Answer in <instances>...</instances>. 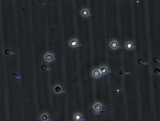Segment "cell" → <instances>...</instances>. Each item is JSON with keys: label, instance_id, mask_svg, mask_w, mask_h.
Returning <instances> with one entry per match:
<instances>
[{"label": "cell", "instance_id": "13", "mask_svg": "<svg viewBox=\"0 0 160 121\" xmlns=\"http://www.w3.org/2000/svg\"><path fill=\"white\" fill-rule=\"evenodd\" d=\"M41 70H43V71H51L52 70V68H50V67H47V65H45V64H42L40 67Z\"/></svg>", "mask_w": 160, "mask_h": 121}, {"label": "cell", "instance_id": "3", "mask_svg": "<svg viewBox=\"0 0 160 121\" xmlns=\"http://www.w3.org/2000/svg\"><path fill=\"white\" fill-rule=\"evenodd\" d=\"M69 45L72 48H77V47H83L82 45L79 44V40L76 38H74V39L70 40V41L69 42Z\"/></svg>", "mask_w": 160, "mask_h": 121}, {"label": "cell", "instance_id": "4", "mask_svg": "<svg viewBox=\"0 0 160 121\" xmlns=\"http://www.w3.org/2000/svg\"><path fill=\"white\" fill-rule=\"evenodd\" d=\"M80 15L82 17L86 18V17H90L92 18V13H90V11L88 8H83L80 10Z\"/></svg>", "mask_w": 160, "mask_h": 121}, {"label": "cell", "instance_id": "12", "mask_svg": "<svg viewBox=\"0 0 160 121\" xmlns=\"http://www.w3.org/2000/svg\"><path fill=\"white\" fill-rule=\"evenodd\" d=\"M119 75H121L122 76H126V75H131V73L130 72L126 71L124 69H121L119 70Z\"/></svg>", "mask_w": 160, "mask_h": 121}, {"label": "cell", "instance_id": "7", "mask_svg": "<svg viewBox=\"0 0 160 121\" xmlns=\"http://www.w3.org/2000/svg\"><path fill=\"white\" fill-rule=\"evenodd\" d=\"M92 75L95 79H99V78H101L104 76L101 74L98 68H95L92 70Z\"/></svg>", "mask_w": 160, "mask_h": 121}, {"label": "cell", "instance_id": "10", "mask_svg": "<svg viewBox=\"0 0 160 121\" xmlns=\"http://www.w3.org/2000/svg\"><path fill=\"white\" fill-rule=\"evenodd\" d=\"M124 47L127 50H134L135 49L137 48V46L136 45H135L133 42L131 41H126L125 44H124Z\"/></svg>", "mask_w": 160, "mask_h": 121}, {"label": "cell", "instance_id": "5", "mask_svg": "<svg viewBox=\"0 0 160 121\" xmlns=\"http://www.w3.org/2000/svg\"><path fill=\"white\" fill-rule=\"evenodd\" d=\"M44 60L47 63H50L52 62L55 61L56 59H55L54 55H53V54L51 53H46L44 55Z\"/></svg>", "mask_w": 160, "mask_h": 121}, {"label": "cell", "instance_id": "2", "mask_svg": "<svg viewBox=\"0 0 160 121\" xmlns=\"http://www.w3.org/2000/svg\"><path fill=\"white\" fill-rule=\"evenodd\" d=\"M109 46L110 48L113 50H116L123 48V46L120 45L119 41H118L116 39L112 40L110 41L109 44Z\"/></svg>", "mask_w": 160, "mask_h": 121}, {"label": "cell", "instance_id": "18", "mask_svg": "<svg viewBox=\"0 0 160 121\" xmlns=\"http://www.w3.org/2000/svg\"><path fill=\"white\" fill-rule=\"evenodd\" d=\"M90 113H91V114H92L93 115H99V114H100L99 113L96 112L94 111V110L93 109H90Z\"/></svg>", "mask_w": 160, "mask_h": 121}, {"label": "cell", "instance_id": "16", "mask_svg": "<svg viewBox=\"0 0 160 121\" xmlns=\"http://www.w3.org/2000/svg\"><path fill=\"white\" fill-rule=\"evenodd\" d=\"M137 62L138 63L140 64L141 65H148V63L147 62H144L143 60L141 59V58H139L137 60Z\"/></svg>", "mask_w": 160, "mask_h": 121}, {"label": "cell", "instance_id": "14", "mask_svg": "<svg viewBox=\"0 0 160 121\" xmlns=\"http://www.w3.org/2000/svg\"><path fill=\"white\" fill-rule=\"evenodd\" d=\"M4 54L6 55H13L16 54V53L11 51L10 50H8V49L4 50Z\"/></svg>", "mask_w": 160, "mask_h": 121}, {"label": "cell", "instance_id": "11", "mask_svg": "<svg viewBox=\"0 0 160 121\" xmlns=\"http://www.w3.org/2000/svg\"><path fill=\"white\" fill-rule=\"evenodd\" d=\"M40 119L41 121H51L52 119L49 116L47 113L44 112L41 114L40 116Z\"/></svg>", "mask_w": 160, "mask_h": 121}, {"label": "cell", "instance_id": "17", "mask_svg": "<svg viewBox=\"0 0 160 121\" xmlns=\"http://www.w3.org/2000/svg\"><path fill=\"white\" fill-rule=\"evenodd\" d=\"M153 73L155 75H160V68L158 67H156L154 69V70H153Z\"/></svg>", "mask_w": 160, "mask_h": 121}, {"label": "cell", "instance_id": "15", "mask_svg": "<svg viewBox=\"0 0 160 121\" xmlns=\"http://www.w3.org/2000/svg\"><path fill=\"white\" fill-rule=\"evenodd\" d=\"M11 77L12 78H13V79H21V76L19 75L18 74H17V73H12L11 74Z\"/></svg>", "mask_w": 160, "mask_h": 121}, {"label": "cell", "instance_id": "1", "mask_svg": "<svg viewBox=\"0 0 160 121\" xmlns=\"http://www.w3.org/2000/svg\"><path fill=\"white\" fill-rule=\"evenodd\" d=\"M93 109L96 112L99 113L106 111L105 107H104V105L99 102H96L94 103L93 105Z\"/></svg>", "mask_w": 160, "mask_h": 121}, {"label": "cell", "instance_id": "6", "mask_svg": "<svg viewBox=\"0 0 160 121\" xmlns=\"http://www.w3.org/2000/svg\"><path fill=\"white\" fill-rule=\"evenodd\" d=\"M99 69V71H101V74L103 75H104L109 74V73H112V71L110 70L109 69L107 66L105 65H101L99 68H98Z\"/></svg>", "mask_w": 160, "mask_h": 121}, {"label": "cell", "instance_id": "8", "mask_svg": "<svg viewBox=\"0 0 160 121\" xmlns=\"http://www.w3.org/2000/svg\"><path fill=\"white\" fill-rule=\"evenodd\" d=\"M73 120L74 121H85L87 119L83 117V114L81 113L76 112L73 116Z\"/></svg>", "mask_w": 160, "mask_h": 121}, {"label": "cell", "instance_id": "9", "mask_svg": "<svg viewBox=\"0 0 160 121\" xmlns=\"http://www.w3.org/2000/svg\"><path fill=\"white\" fill-rule=\"evenodd\" d=\"M54 91L56 94H63V93H67V90L63 89L62 87L59 84H57V85H55L54 88Z\"/></svg>", "mask_w": 160, "mask_h": 121}]
</instances>
